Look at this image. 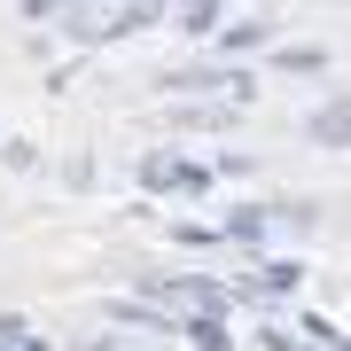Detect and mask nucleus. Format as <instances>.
Instances as JSON below:
<instances>
[{
    "mask_svg": "<svg viewBox=\"0 0 351 351\" xmlns=\"http://www.w3.org/2000/svg\"><path fill=\"white\" fill-rule=\"evenodd\" d=\"M141 188L149 195H211V164H195L180 149H149L141 156Z\"/></svg>",
    "mask_w": 351,
    "mask_h": 351,
    "instance_id": "obj_1",
    "label": "nucleus"
},
{
    "mask_svg": "<svg viewBox=\"0 0 351 351\" xmlns=\"http://www.w3.org/2000/svg\"><path fill=\"white\" fill-rule=\"evenodd\" d=\"M164 86H172V94H219V101H234V110H242V101H258V78L242 71V63H203V71H172Z\"/></svg>",
    "mask_w": 351,
    "mask_h": 351,
    "instance_id": "obj_2",
    "label": "nucleus"
},
{
    "mask_svg": "<svg viewBox=\"0 0 351 351\" xmlns=\"http://www.w3.org/2000/svg\"><path fill=\"white\" fill-rule=\"evenodd\" d=\"M304 141H313V149H351V94L320 101V110L304 117Z\"/></svg>",
    "mask_w": 351,
    "mask_h": 351,
    "instance_id": "obj_3",
    "label": "nucleus"
},
{
    "mask_svg": "<svg viewBox=\"0 0 351 351\" xmlns=\"http://www.w3.org/2000/svg\"><path fill=\"white\" fill-rule=\"evenodd\" d=\"M265 234H274V203H234L219 219V242H242V250H258Z\"/></svg>",
    "mask_w": 351,
    "mask_h": 351,
    "instance_id": "obj_4",
    "label": "nucleus"
},
{
    "mask_svg": "<svg viewBox=\"0 0 351 351\" xmlns=\"http://www.w3.org/2000/svg\"><path fill=\"white\" fill-rule=\"evenodd\" d=\"M250 289H258V304H281V297H297V289H304V258H265L258 274H250Z\"/></svg>",
    "mask_w": 351,
    "mask_h": 351,
    "instance_id": "obj_5",
    "label": "nucleus"
},
{
    "mask_svg": "<svg viewBox=\"0 0 351 351\" xmlns=\"http://www.w3.org/2000/svg\"><path fill=\"white\" fill-rule=\"evenodd\" d=\"M172 336H188L195 351H234V328H226V313H180Z\"/></svg>",
    "mask_w": 351,
    "mask_h": 351,
    "instance_id": "obj_6",
    "label": "nucleus"
},
{
    "mask_svg": "<svg viewBox=\"0 0 351 351\" xmlns=\"http://www.w3.org/2000/svg\"><path fill=\"white\" fill-rule=\"evenodd\" d=\"M265 39H274V24H265V16H250V24H226V32H211V55H226V63H234V55H258Z\"/></svg>",
    "mask_w": 351,
    "mask_h": 351,
    "instance_id": "obj_7",
    "label": "nucleus"
},
{
    "mask_svg": "<svg viewBox=\"0 0 351 351\" xmlns=\"http://www.w3.org/2000/svg\"><path fill=\"white\" fill-rule=\"evenodd\" d=\"M219 16H226V0H172V24L188 32V39H211Z\"/></svg>",
    "mask_w": 351,
    "mask_h": 351,
    "instance_id": "obj_8",
    "label": "nucleus"
},
{
    "mask_svg": "<svg viewBox=\"0 0 351 351\" xmlns=\"http://www.w3.org/2000/svg\"><path fill=\"white\" fill-rule=\"evenodd\" d=\"M110 320H117V328H149V336H172V313H149V304H133V297H117Z\"/></svg>",
    "mask_w": 351,
    "mask_h": 351,
    "instance_id": "obj_9",
    "label": "nucleus"
},
{
    "mask_svg": "<svg viewBox=\"0 0 351 351\" xmlns=\"http://www.w3.org/2000/svg\"><path fill=\"white\" fill-rule=\"evenodd\" d=\"M226 117H234V101H219V94H211V101H188V110H180L172 125H195V133H219Z\"/></svg>",
    "mask_w": 351,
    "mask_h": 351,
    "instance_id": "obj_10",
    "label": "nucleus"
},
{
    "mask_svg": "<svg viewBox=\"0 0 351 351\" xmlns=\"http://www.w3.org/2000/svg\"><path fill=\"white\" fill-rule=\"evenodd\" d=\"M0 351H55V343L39 336L32 320H16V313H0Z\"/></svg>",
    "mask_w": 351,
    "mask_h": 351,
    "instance_id": "obj_11",
    "label": "nucleus"
},
{
    "mask_svg": "<svg viewBox=\"0 0 351 351\" xmlns=\"http://www.w3.org/2000/svg\"><path fill=\"white\" fill-rule=\"evenodd\" d=\"M274 63H281L289 78H320V71H328V47H281Z\"/></svg>",
    "mask_w": 351,
    "mask_h": 351,
    "instance_id": "obj_12",
    "label": "nucleus"
},
{
    "mask_svg": "<svg viewBox=\"0 0 351 351\" xmlns=\"http://www.w3.org/2000/svg\"><path fill=\"white\" fill-rule=\"evenodd\" d=\"M242 172H250V156H242V149H219V156H211V180H242Z\"/></svg>",
    "mask_w": 351,
    "mask_h": 351,
    "instance_id": "obj_13",
    "label": "nucleus"
},
{
    "mask_svg": "<svg viewBox=\"0 0 351 351\" xmlns=\"http://www.w3.org/2000/svg\"><path fill=\"white\" fill-rule=\"evenodd\" d=\"M24 16L32 24H55V16H71V0H24Z\"/></svg>",
    "mask_w": 351,
    "mask_h": 351,
    "instance_id": "obj_14",
    "label": "nucleus"
},
{
    "mask_svg": "<svg viewBox=\"0 0 351 351\" xmlns=\"http://www.w3.org/2000/svg\"><path fill=\"white\" fill-rule=\"evenodd\" d=\"M86 351H125V343H117V336H101V343H86Z\"/></svg>",
    "mask_w": 351,
    "mask_h": 351,
    "instance_id": "obj_15",
    "label": "nucleus"
}]
</instances>
